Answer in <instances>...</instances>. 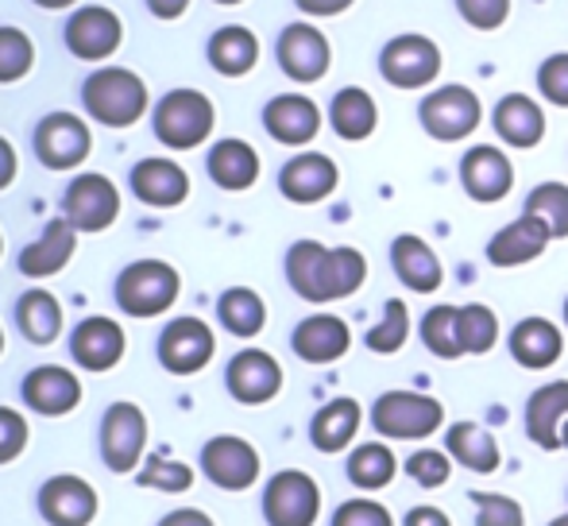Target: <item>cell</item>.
<instances>
[{"label":"cell","instance_id":"cell-6","mask_svg":"<svg viewBox=\"0 0 568 526\" xmlns=\"http://www.w3.org/2000/svg\"><path fill=\"white\" fill-rule=\"evenodd\" d=\"M479 117H484V109H479V98L468 85H442V90L426 93L418 105L422 129L442 143L468 140L479 129Z\"/></svg>","mask_w":568,"mask_h":526},{"label":"cell","instance_id":"cell-29","mask_svg":"<svg viewBox=\"0 0 568 526\" xmlns=\"http://www.w3.org/2000/svg\"><path fill=\"white\" fill-rule=\"evenodd\" d=\"M445 453L456 461L460 468L468 473H499L503 465V453H499V442L491 437V429H484L479 422H453L445 429Z\"/></svg>","mask_w":568,"mask_h":526},{"label":"cell","instance_id":"cell-19","mask_svg":"<svg viewBox=\"0 0 568 526\" xmlns=\"http://www.w3.org/2000/svg\"><path fill=\"white\" fill-rule=\"evenodd\" d=\"M39 512L51 526H90L98 515V492L78 476H54L39 492Z\"/></svg>","mask_w":568,"mask_h":526},{"label":"cell","instance_id":"cell-23","mask_svg":"<svg viewBox=\"0 0 568 526\" xmlns=\"http://www.w3.org/2000/svg\"><path fill=\"white\" fill-rule=\"evenodd\" d=\"M568 418V380L541 384L526 398V437L546 453L561 449V426Z\"/></svg>","mask_w":568,"mask_h":526},{"label":"cell","instance_id":"cell-61","mask_svg":"<svg viewBox=\"0 0 568 526\" xmlns=\"http://www.w3.org/2000/svg\"><path fill=\"white\" fill-rule=\"evenodd\" d=\"M565 325H568V299H565Z\"/></svg>","mask_w":568,"mask_h":526},{"label":"cell","instance_id":"cell-62","mask_svg":"<svg viewBox=\"0 0 568 526\" xmlns=\"http://www.w3.org/2000/svg\"><path fill=\"white\" fill-rule=\"evenodd\" d=\"M0 252H4V236H0Z\"/></svg>","mask_w":568,"mask_h":526},{"label":"cell","instance_id":"cell-53","mask_svg":"<svg viewBox=\"0 0 568 526\" xmlns=\"http://www.w3.org/2000/svg\"><path fill=\"white\" fill-rule=\"evenodd\" d=\"M159 526H213V519L197 507H182V512H171Z\"/></svg>","mask_w":568,"mask_h":526},{"label":"cell","instance_id":"cell-38","mask_svg":"<svg viewBox=\"0 0 568 526\" xmlns=\"http://www.w3.org/2000/svg\"><path fill=\"white\" fill-rule=\"evenodd\" d=\"M217 317L232 337H255V333L267 325V306H263L260 294L247 291V286H232V291L221 294Z\"/></svg>","mask_w":568,"mask_h":526},{"label":"cell","instance_id":"cell-52","mask_svg":"<svg viewBox=\"0 0 568 526\" xmlns=\"http://www.w3.org/2000/svg\"><path fill=\"white\" fill-rule=\"evenodd\" d=\"M306 16H341L344 8H352L356 0H294Z\"/></svg>","mask_w":568,"mask_h":526},{"label":"cell","instance_id":"cell-33","mask_svg":"<svg viewBox=\"0 0 568 526\" xmlns=\"http://www.w3.org/2000/svg\"><path fill=\"white\" fill-rule=\"evenodd\" d=\"M210 179L217 182L221 190H247L260 179V155H255L252 143L244 140H221L213 143L210 151Z\"/></svg>","mask_w":568,"mask_h":526},{"label":"cell","instance_id":"cell-42","mask_svg":"<svg viewBox=\"0 0 568 526\" xmlns=\"http://www.w3.org/2000/svg\"><path fill=\"white\" fill-rule=\"evenodd\" d=\"M406 337H410V310H406L403 299H387L383 317L367 330V348L379 356H390L406 345Z\"/></svg>","mask_w":568,"mask_h":526},{"label":"cell","instance_id":"cell-16","mask_svg":"<svg viewBox=\"0 0 568 526\" xmlns=\"http://www.w3.org/2000/svg\"><path fill=\"white\" fill-rule=\"evenodd\" d=\"M124 39V23H120L116 12L101 4H85L78 8L74 16L67 20V47L74 59H85V62H101L120 47Z\"/></svg>","mask_w":568,"mask_h":526},{"label":"cell","instance_id":"cell-45","mask_svg":"<svg viewBox=\"0 0 568 526\" xmlns=\"http://www.w3.org/2000/svg\"><path fill=\"white\" fill-rule=\"evenodd\" d=\"M476 504V526H526V512L518 499L499 496V492H471Z\"/></svg>","mask_w":568,"mask_h":526},{"label":"cell","instance_id":"cell-47","mask_svg":"<svg viewBox=\"0 0 568 526\" xmlns=\"http://www.w3.org/2000/svg\"><path fill=\"white\" fill-rule=\"evenodd\" d=\"M538 90L549 105H561L568 109V51L561 54H549L546 62L538 67Z\"/></svg>","mask_w":568,"mask_h":526},{"label":"cell","instance_id":"cell-17","mask_svg":"<svg viewBox=\"0 0 568 526\" xmlns=\"http://www.w3.org/2000/svg\"><path fill=\"white\" fill-rule=\"evenodd\" d=\"M202 468L217 488L244 492V488H252L255 476H260V453H255V445H247L244 437L221 434L202 449Z\"/></svg>","mask_w":568,"mask_h":526},{"label":"cell","instance_id":"cell-34","mask_svg":"<svg viewBox=\"0 0 568 526\" xmlns=\"http://www.w3.org/2000/svg\"><path fill=\"white\" fill-rule=\"evenodd\" d=\"M329 121H333V132H337L341 140L359 143L379 129V109H375V98L367 90H359V85H344L329 105Z\"/></svg>","mask_w":568,"mask_h":526},{"label":"cell","instance_id":"cell-54","mask_svg":"<svg viewBox=\"0 0 568 526\" xmlns=\"http://www.w3.org/2000/svg\"><path fill=\"white\" fill-rule=\"evenodd\" d=\"M12 179H16V151H12V143L0 135V190L12 186Z\"/></svg>","mask_w":568,"mask_h":526},{"label":"cell","instance_id":"cell-49","mask_svg":"<svg viewBox=\"0 0 568 526\" xmlns=\"http://www.w3.org/2000/svg\"><path fill=\"white\" fill-rule=\"evenodd\" d=\"M456 8H460V16L471 23V28L479 31H495L507 23L510 16V0H456Z\"/></svg>","mask_w":568,"mask_h":526},{"label":"cell","instance_id":"cell-50","mask_svg":"<svg viewBox=\"0 0 568 526\" xmlns=\"http://www.w3.org/2000/svg\"><path fill=\"white\" fill-rule=\"evenodd\" d=\"M23 445H28V422H23V414L0 406V465L20 457Z\"/></svg>","mask_w":568,"mask_h":526},{"label":"cell","instance_id":"cell-26","mask_svg":"<svg viewBox=\"0 0 568 526\" xmlns=\"http://www.w3.org/2000/svg\"><path fill=\"white\" fill-rule=\"evenodd\" d=\"M390 267H395L398 283L418 294H434L445 283V267L437 260V252L414 233L395 236V244H390Z\"/></svg>","mask_w":568,"mask_h":526},{"label":"cell","instance_id":"cell-20","mask_svg":"<svg viewBox=\"0 0 568 526\" xmlns=\"http://www.w3.org/2000/svg\"><path fill=\"white\" fill-rule=\"evenodd\" d=\"M263 129L286 148H302L322 132V109L302 93H283V98H271L263 109Z\"/></svg>","mask_w":568,"mask_h":526},{"label":"cell","instance_id":"cell-56","mask_svg":"<svg viewBox=\"0 0 568 526\" xmlns=\"http://www.w3.org/2000/svg\"><path fill=\"white\" fill-rule=\"evenodd\" d=\"M39 8H70V4H78V0H36Z\"/></svg>","mask_w":568,"mask_h":526},{"label":"cell","instance_id":"cell-44","mask_svg":"<svg viewBox=\"0 0 568 526\" xmlns=\"http://www.w3.org/2000/svg\"><path fill=\"white\" fill-rule=\"evenodd\" d=\"M403 473L410 476L418 488H442L453 476V457L445 449H418L406 457Z\"/></svg>","mask_w":568,"mask_h":526},{"label":"cell","instance_id":"cell-40","mask_svg":"<svg viewBox=\"0 0 568 526\" xmlns=\"http://www.w3.org/2000/svg\"><path fill=\"white\" fill-rule=\"evenodd\" d=\"M495 341H499V317H495V310L484 306V302H468V306H460V348H464V356L491 353Z\"/></svg>","mask_w":568,"mask_h":526},{"label":"cell","instance_id":"cell-41","mask_svg":"<svg viewBox=\"0 0 568 526\" xmlns=\"http://www.w3.org/2000/svg\"><path fill=\"white\" fill-rule=\"evenodd\" d=\"M523 213L546 221V229L554 233V241H565L568 236V186L565 182H541V186H534L530 198H526Z\"/></svg>","mask_w":568,"mask_h":526},{"label":"cell","instance_id":"cell-60","mask_svg":"<svg viewBox=\"0 0 568 526\" xmlns=\"http://www.w3.org/2000/svg\"><path fill=\"white\" fill-rule=\"evenodd\" d=\"M217 4H240V0H217Z\"/></svg>","mask_w":568,"mask_h":526},{"label":"cell","instance_id":"cell-58","mask_svg":"<svg viewBox=\"0 0 568 526\" xmlns=\"http://www.w3.org/2000/svg\"><path fill=\"white\" fill-rule=\"evenodd\" d=\"M549 526H568V515H557V519L549 523Z\"/></svg>","mask_w":568,"mask_h":526},{"label":"cell","instance_id":"cell-3","mask_svg":"<svg viewBox=\"0 0 568 526\" xmlns=\"http://www.w3.org/2000/svg\"><path fill=\"white\" fill-rule=\"evenodd\" d=\"M445 406L422 392H383L372 403V426L387 442H426L442 429Z\"/></svg>","mask_w":568,"mask_h":526},{"label":"cell","instance_id":"cell-5","mask_svg":"<svg viewBox=\"0 0 568 526\" xmlns=\"http://www.w3.org/2000/svg\"><path fill=\"white\" fill-rule=\"evenodd\" d=\"M213 121H217V113H213V101L202 90H171L151 117L159 143L174 151H190L210 140Z\"/></svg>","mask_w":568,"mask_h":526},{"label":"cell","instance_id":"cell-28","mask_svg":"<svg viewBox=\"0 0 568 526\" xmlns=\"http://www.w3.org/2000/svg\"><path fill=\"white\" fill-rule=\"evenodd\" d=\"M491 124L503 143L523 148V151L538 148L541 135H546V113H541L538 101L526 98V93H507V98H499V105H495V113H491Z\"/></svg>","mask_w":568,"mask_h":526},{"label":"cell","instance_id":"cell-31","mask_svg":"<svg viewBox=\"0 0 568 526\" xmlns=\"http://www.w3.org/2000/svg\"><path fill=\"white\" fill-rule=\"evenodd\" d=\"M23 403L36 406L39 414H70L82 403V384L74 372L43 364L23 380Z\"/></svg>","mask_w":568,"mask_h":526},{"label":"cell","instance_id":"cell-9","mask_svg":"<svg viewBox=\"0 0 568 526\" xmlns=\"http://www.w3.org/2000/svg\"><path fill=\"white\" fill-rule=\"evenodd\" d=\"M62 213L78 233H105L120 218V194L105 174H78L67 186Z\"/></svg>","mask_w":568,"mask_h":526},{"label":"cell","instance_id":"cell-18","mask_svg":"<svg viewBox=\"0 0 568 526\" xmlns=\"http://www.w3.org/2000/svg\"><path fill=\"white\" fill-rule=\"evenodd\" d=\"M337 182H341L337 163H333L329 155H322V151H302V155H294L291 163L278 171V190H283V198H291V202H298V205L325 202V198L337 190Z\"/></svg>","mask_w":568,"mask_h":526},{"label":"cell","instance_id":"cell-30","mask_svg":"<svg viewBox=\"0 0 568 526\" xmlns=\"http://www.w3.org/2000/svg\"><path fill=\"white\" fill-rule=\"evenodd\" d=\"M74 249H78V229L70 225L67 218H59L43 229V236H39L36 244H28V249L20 252V271L28 279L59 275L70 263V256H74Z\"/></svg>","mask_w":568,"mask_h":526},{"label":"cell","instance_id":"cell-37","mask_svg":"<svg viewBox=\"0 0 568 526\" xmlns=\"http://www.w3.org/2000/svg\"><path fill=\"white\" fill-rule=\"evenodd\" d=\"M344 473H348V481L356 484L359 492H379L398 476V461L387 442H364L348 453Z\"/></svg>","mask_w":568,"mask_h":526},{"label":"cell","instance_id":"cell-36","mask_svg":"<svg viewBox=\"0 0 568 526\" xmlns=\"http://www.w3.org/2000/svg\"><path fill=\"white\" fill-rule=\"evenodd\" d=\"M16 325L31 345H51L62 333V306L54 294L47 291H28L16 302Z\"/></svg>","mask_w":568,"mask_h":526},{"label":"cell","instance_id":"cell-8","mask_svg":"<svg viewBox=\"0 0 568 526\" xmlns=\"http://www.w3.org/2000/svg\"><path fill=\"white\" fill-rule=\"evenodd\" d=\"M379 74L395 90H422L442 74V47L426 36H395L379 54Z\"/></svg>","mask_w":568,"mask_h":526},{"label":"cell","instance_id":"cell-59","mask_svg":"<svg viewBox=\"0 0 568 526\" xmlns=\"http://www.w3.org/2000/svg\"><path fill=\"white\" fill-rule=\"evenodd\" d=\"M0 353H4V330H0Z\"/></svg>","mask_w":568,"mask_h":526},{"label":"cell","instance_id":"cell-12","mask_svg":"<svg viewBox=\"0 0 568 526\" xmlns=\"http://www.w3.org/2000/svg\"><path fill=\"white\" fill-rule=\"evenodd\" d=\"M90 148H93V135L85 129L82 117L51 113L39 121L36 155H39V163L51 166V171H70V166H78L85 155H90Z\"/></svg>","mask_w":568,"mask_h":526},{"label":"cell","instance_id":"cell-35","mask_svg":"<svg viewBox=\"0 0 568 526\" xmlns=\"http://www.w3.org/2000/svg\"><path fill=\"white\" fill-rule=\"evenodd\" d=\"M210 62H213V70H217V74L244 78L247 70L260 62V39H255V31L240 28V23H229V28L213 31Z\"/></svg>","mask_w":568,"mask_h":526},{"label":"cell","instance_id":"cell-46","mask_svg":"<svg viewBox=\"0 0 568 526\" xmlns=\"http://www.w3.org/2000/svg\"><path fill=\"white\" fill-rule=\"evenodd\" d=\"M143 488H159V492H186L194 484V468H186L182 461H163L151 457L148 468L140 473Z\"/></svg>","mask_w":568,"mask_h":526},{"label":"cell","instance_id":"cell-25","mask_svg":"<svg viewBox=\"0 0 568 526\" xmlns=\"http://www.w3.org/2000/svg\"><path fill=\"white\" fill-rule=\"evenodd\" d=\"M70 353L85 372H109L124 356V330L113 317H85L70 337Z\"/></svg>","mask_w":568,"mask_h":526},{"label":"cell","instance_id":"cell-1","mask_svg":"<svg viewBox=\"0 0 568 526\" xmlns=\"http://www.w3.org/2000/svg\"><path fill=\"white\" fill-rule=\"evenodd\" d=\"M286 279L306 302H337L364 286L367 260L356 249H325L317 241H298L286 252Z\"/></svg>","mask_w":568,"mask_h":526},{"label":"cell","instance_id":"cell-22","mask_svg":"<svg viewBox=\"0 0 568 526\" xmlns=\"http://www.w3.org/2000/svg\"><path fill=\"white\" fill-rule=\"evenodd\" d=\"M507 348L515 356V364L530 372H546L561 361L565 353V337H561V325H554L549 317H523V322L510 330Z\"/></svg>","mask_w":568,"mask_h":526},{"label":"cell","instance_id":"cell-43","mask_svg":"<svg viewBox=\"0 0 568 526\" xmlns=\"http://www.w3.org/2000/svg\"><path fill=\"white\" fill-rule=\"evenodd\" d=\"M36 62V47L20 28H0V82H20Z\"/></svg>","mask_w":568,"mask_h":526},{"label":"cell","instance_id":"cell-10","mask_svg":"<svg viewBox=\"0 0 568 526\" xmlns=\"http://www.w3.org/2000/svg\"><path fill=\"white\" fill-rule=\"evenodd\" d=\"M275 54H278L283 74L302 85L322 82V78L329 74V62H333L329 39H325L314 23H291V28H283Z\"/></svg>","mask_w":568,"mask_h":526},{"label":"cell","instance_id":"cell-24","mask_svg":"<svg viewBox=\"0 0 568 526\" xmlns=\"http://www.w3.org/2000/svg\"><path fill=\"white\" fill-rule=\"evenodd\" d=\"M352 345V330L348 322H341L337 314H314L306 322H298L291 337V348L298 353V361L306 364H333L348 353Z\"/></svg>","mask_w":568,"mask_h":526},{"label":"cell","instance_id":"cell-2","mask_svg":"<svg viewBox=\"0 0 568 526\" xmlns=\"http://www.w3.org/2000/svg\"><path fill=\"white\" fill-rule=\"evenodd\" d=\"M82 101L93 121L109 124V129H132V124L148 113V85H143V78H135L132 70L105 67L93 78H85Z\"/></svg>","mask_w":568,"mask_h":526},{"label":"cell","instance_id":"cell-15","mask_svg":"<svg viewBox=\"0 0 568 526\" xmlns=\"http://www.w3.org/2000/svg\"><path fill=\"white\" fill-rule=\"evenodd\" d=\"M225 384L236 403L263 406L283 392V368H278L275 356L263 353V348H244V353H236L229 361Z\"/></svg>","mask_w":568,"mask_h":526},{"label":"cell","instance_id":"cell-48","mask_svg":"<svg viewBox=\"0 0 568 526\" xmlns=\"http://www.w3.org/2000/svg\"><path fill=\"white\" fill-rule=\"evenodd\" d=\"M333 526H395V515L379 499H348L333 512Z\"/></svg>","mask_w":568,"mask_h":526},{"label":"cell","instance_id":"cell-11","mask_svg":"<svg viewBox=\"0 0 568 526\" xmlns=\"http://www.w3.org/2000/svg\"><path fill=\"white\" fill-rule=\"evenodd\" d=\"M213 348H217V337L202 317H179L159 337V361L174 376H194L213 361Z\"/></svg>","mask_w":568,"mask_h":526},{"label":"cell","instance_id":"cell-7","mask_svg":"<svg viewBox=\"0 0 568 526\" xmlns=\"http://www.w3.org/2000/svg\"><path fill=\"white\" fill-rule=\"evenodd\" d=\"M322 515V488L302 468L275 473L263 492V519L271 526H314Z\"/></svg>","mask_w":568,"mask_h":526},{"label":"cell","instance_id":"cell-21","mask_svg":"<svg viewBox=\"0 0 568 526\" xmlns=\"http://www.w3.org/2000/svg\"><path fill=\"white\" fill-rule=\"evenodd\" d=\"M549 241H554V233L546 229V221L523 213V218L503 225L499 233L487 241V260H491L495 267H523V263L538 260L541 252L549 249Z\"/></svg>","mask_w":568,"mask_h":526},{"label":"cell","instance_id":"cell-4","mask_svg":"<svg viewBox=\"0 0 568 526\" xmlns=\"http://www.w3.org/2000/svg\"><path fill=\"white\" fill-rule=\"evenodd\" d=\"M182 291V279L171 263L163 260H140L128 263L116 279V306L132 317H155L174 306Z\"/></svg>","mask_w":568,"mask_h":526},{"label":"cell","instance_id":"cell-39","mask_svg":"<svg viewBox=\"0 0 568 526\" xmlns=\"http://www.w3.org/2000/svg\"><path fill=\"white\" fill-rule=\"evenodd\" d=\"M422 345L434 356H442V361H460V306L442 302V306L426 310V317H422Z\"/></svg>","mask_w":568,"mask_h":526},{"label":"cell","instance_id":"cell-13","mask_svg":"<svg viewBox=\"0 0 568 526\" xmlns=\"http://www.w3.org/2000/svg\"><path fill=\"white\" fill-rule=\"evenodd\" d=\"M143 445H148V418L135 403H116L109 406L105 422H101V453H105V465L113 473H132L143 457Z\"/></svg>","mask_w":568,"mask_h":526},{"label":"cell","instance_id":"cell-55","mask_svg":"<svg viewBox=\"0 0 568 526\" xmlns=\"http://www.w3.org/2000/svg\"><path fill=\"white\" fill-rule=\"evenodd\" d=\"M151 16H159V20H179L182 12L190 8V0H148Z\"/></svg>","mask_w":568,"mask_h":526},{"label":"cell","instance_id":"cell-14","mask_svg":"<svg viewBox=\"0 0 568 526\" xmlns=\"http://www.w3.org/2000/svg\"><path fill=\"white\" fill-rule=\"evenodd\" d=\"M460 186H464V194L479 205L503 202V198L515 190V166H510V159L503 155L499 148L476 143V148L464 151V159H460Z\"/></svg>","mask_w":568,"mask_h":526},{"label":"cell","instance_id":"cell-57","mask_svg":"<svg viewBox=\"0 0 568 526\" xmlns=\"http://www.w3.org/2000/svg\"><path fill=\"white\" fill-rule=\"evenodd\" d=\"M561 449H568V418H565V426H561Z\"/></svg>","mask_w":568,"mask_h":526},{"label":"cell","instance_id":"cell-51","mask_svg":"<svg viewBox=\"0 0 568 526\" xmlns=\"http://www.w3.org/2000/svg\"><path fill=\"white\" fill-rule=\"evenodd\" d=\"M403 526H453V519L442 512V507L422 504V507H410V512H406Z\"/></svg>","mask_w":568,"mask_h":526},{"label":"cell","instance_id":"cell-27","mask_svg":"<svg viewBox=\"0 0 568 526\" xmlns=\"http://www.w3.org/2000/svg\"><path fill=\"white\" fill-rule=\"evenodd\" d=\"M132 190L143 205H155V210H171L182 205L190 194V174L182 171L171 159H143L132 171Z\"/></svg>","mask_w":568,"mask_h":526},{"label":"cell","instance_id":"cell-32","mask_svg":"<svg viewBox=\"0 0 568 526\" xmlns=\"http://www.w3.org/2000/svg\"><path fill=\"white\" fill-rule=\"evenodd\" d=\"M359 422H364V411H359L356 398H333L310 422V442L322 453H344L356 437Z\"/></svg>","mask_w":568,"mask_h":526}]
</instances>
